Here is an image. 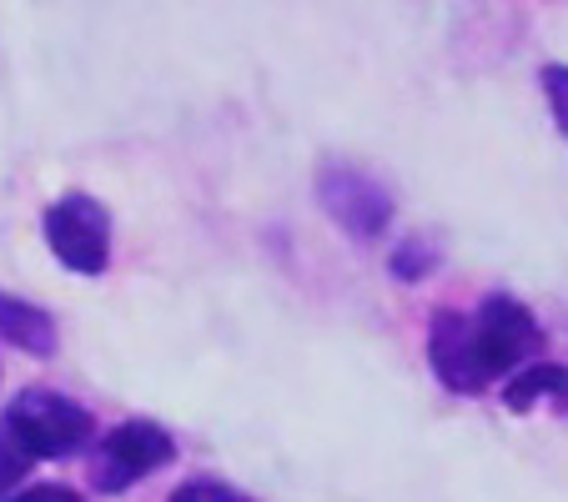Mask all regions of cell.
<instances>
[{
	"mask_svg": "<svg viewBox=\"0 0 568 502\" xmlns=\"http://www.w3.org/2000/svg\"><path fill=\"white\" fill-rule=\"evenodd\" d=\"M0 432L16 438L36 462L51 458H75L97 438V417L87 412L81 402H71L65 392H51V387H26L6 402L0 412Z\"/></svg>",
	"mask_w": 568,
	"mask_h": 502,
	"instance_id": "obj_1",
	"label": "cell"
},
{
	"mask_svg": "<svg viewBox=\"0 0 568 502\" xmlns=\"http://www.w3.org/2000/svg\"><path fill=\"white\" fill-rule=\"evenodd\" d=\"M564 377H568V367H558V362H534V367H524V372L508 377V387H504L508 412H528L538 397H558Z\"/></svg>",
	"mask_w": 568,
	"mask_h": 502,
	"instance_id": "obj_8",
	"label": "cell"
},
{
	"mask_svg": "<svg viewBox=\"0 0 568 502\" xmlns=\"http://www.w3.org/2000/svg\"><path fill=\"white\" fill-rule=\"evenodd\" d=\"M428 362L448 392H483V387H488V377H483V367H478V347H473V317H463V311H453V307L433 311Z\"/></svg>",
	"mask_w": 568,
	"mask_h": 502,
	"instance_id": "obj_6",
	"label": "cell"
},
{
	"mask_svg": "<svg viewBox=\"0 0 568 502\" xmlns=\"http://www.w3.org/2000/svg\"><path fill=\"white\" fill-rule=\"evenodd\" d=\"M317 202L353 242H377L393 226V196L377 176L357 172L347 161H327L317 172Z\"/></svg>",
	"mask_w": 568,
	"mask_h": 502,
	"instance_id": "obj_5",
	"label": "cell"
},
{
	"mask_svg": "<svg viewBox=\"0 0 568 502\" xmlns=\"http://www.w3.org/2000/svg\"><path fill=\"white\" fill-rule=\"evenodd\" d=\"M176 458V438L161 422H146V417H131L121 428H111L106 438L97 442V458H91V482L97 492H126L136 488L146 472L166 468Z\"/></svg>",
	"mask_w": 568,
	"mask_h": 502,
	"instance_id": "obj_4",
	"label": "cell"
},
{
	"mask_svg": "<svg viewBox=\"0 0 568 502\" xmlns=\"http://www.w3.org/2000/svg\"><path fill=\"white\" fill-rule=\"evenodd\" d=\"M538 81H544V96H548V106H554L558 131L568 136V65H544Z\"/></svg>",
	"mask_w": 568,
	"mask_h": 502,
	"instance_id": "obj_12",
	"label": "cell"
},
{
	"mask_svg": "<svg viewBox=\"0 0 568 502\" xmlns=\"http://www.w3.org/2000/svg\"><path fill=\"white\" fill-rule=\"evenodd\" d=\"M166 502H252V498H242L236 488H226V482H216V478H192V482H182Z\"/></svg>",
	"mask_w": 568,
	"mask_h": 502,
	"instance_id": "obj_10",
	"label": "cell"
},
{
	"mask_svg": "<svg viewBox=\"0 0 568 502\" xmlns=\"http://www.w3.org/2000/svg\"><path fill=\"white\" fill-rule=\"evenodd\" d=\"M31 468H36L31 452H26L16 438H6V432H0V492H16V482H21Z\"/></svg>",
	"mask_w": 568,
	"mask_h": 502,
	"instance_id": "obj_11",
	"label": "cell"
},
{
	"mask_svg": "<svg viewBox=\"0 0 568 502\" xmlns=\"http://www.w3.org/2000/svg\"><path fill=\"white\" fill-rule=\"evenodd\" d=\"M0 337L31 357H55V317L11 291H0Z\"/></svg>",
	"mask_w": 568,
	"mask_h": 502,
	"instance_id": "obj_7",
	"label": "cell"
},
{
	"mask_svg": "<svg viewBox=\"0 0 568 502\" xmlns=\"http://www.w3.org/2000/svg\"><path fill=\"white\" fill-rule=\"evenodd\" d=\"M473 347H478L483 377L494 387L498 377H518L524 367L538 362L544 327H538V317L518 297L494 291V297H483V307L473 311Z\"/></svg>",
	"mask_w": 568,
	"mask_h": 502,
	"instance_id": "obj_2",
	"label": "cell"
},
{
	"mask_svg": "<svg viewBox=\"0 0 568 502\" xmlns=\"http://www.w3.org/2000/svg\"><path fill=\"white\" fill-rule=\"evenodd\" d=\"M41 226L55 262H65L75 277H101L111 267V216L97 196L65 192L61 202L45 206Z\"/></svg>",
	"mask_w": 568,
	"mask_h": 502,
	"instance_id": "obj_3",
	"label": "cell"
},
{
	"mask_svg": "<svg viewBox=\"0 0 568 502\" xmlns=\"http://www.w3.org/2000/svg\"><path fill=\"white\" fill-rule=\"evenodd\" d=\"M6 502H87V498L71 492V488H26V492H16V498H6Z\"/></svg>",
	"mask_w": 568,
	"mask_h": 502,
	"instance_id": "obj_13",
	"label": "cell"
},
{
	"mask_svg": "<svg viewBox=\"0 0 568 502\" xmlns=\"http://www.w3.org/2000/svg\"><path fill=\"white\" fill-rule=\"evenodd\" d=\"M438 262H443V252H438V242H433V236H408V242L393 246L387 272H393L397 281H423V277H433V272H438Z\"/></svg>",
	"mask_w": 568,
	"mask_h": 502,
	"instance_id": "obj_9",
	"label": "cell"
},
{
	"mask_svg": "<svg viewBox=\"0 0 568 502\" xmlns=\"http://www.w3.org/2000/svg\"><path fill=\"white\" fill-rule=\"evenodd\" d=\"M554 402H558V407H564V412H568V377H564V387H558V397H554Z\"/></svg>",
	"mask_w": 568,
	"mask_h": 502,
	"instance_id": "obj_14",
	"label": "cell"
}]
</instances>
